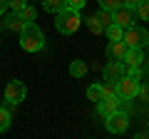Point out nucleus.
<instances>
[{
  "label": "nucleus",
  "mask_w": 149,
  "mask_h": 139,
  "mask_svg": "<svg viewBox=\"0 0 149 139\" xmlns=\"http://www.w3.org/2000/svg\"><path fill=\"white\" fill-rule=\"evenodd\" d=\"M20 47L25 52H37L45 47V35L35 22H25L20 30Z\"/></svg>",
  "instance_id": "1"
},
{
  "label": "nucleus",
  "mask_w": 149,
  "mask_h": 139,
  "mask_svg": "<svg viewBox=\"0 0 149 139\" xmlns=\"http://www.w3.org/2000/svg\"><path fill=\"white\" fill-rule=\"evenodd\" d=\"M55 27H57V32H62V35H72V32L80 30L82 20H80V10H72V8H62L60 13H55Z\"/></svg>",
  "instance_id": "2"
},
{
  "label": "nucleus",
  "mask_w": 149,
  "mask_h": 139,
  "mask_svg": "<svg viewBox=\"0 0 149 139\" xmlns=\"http://www.w3.org/2000/svg\"><path fill=\"white\" fill-rule=\"evenodd\" d=\"M124 45L127 47H144V45H149V32L144 30V27H124V35H122Z\"/></svg>",
  "instance_id": "3"
},
{
  "label": "nucleus",
  "mask_w": 149,
  "mask_h": 139,
  "mask_svg": "<svg viewBox=\"0 0 149 139\" xmlns=\"http://www.w3.org/2000/svg\"><path fill=\"white\" fill-rule=\"evenodd\" d=\"M104 127H107V132H112V134H124V132H127V127H129L127 112H124V109H117L114 114L104 117Z\"/></svg>",
  "instance_id": "4"
},
{
  "label": "nucleus",
  "mask_w": 149,
  "mask_h": 139,
  "mask_svg": "<svg viewBox=\"0 0 149 139\" xmlns=\"http://www.w3.org/2000/svg\"><path fill=\"white\" fill-rule=\"evenodd\" d=\"M137 92H139V80H134L129 75H122L117 80V97L119 99H134Z\"/></svg>",
  "instance_id": "5"
},
{
  "label": "nucleus",
  "mask_w": 149,
  "mask_h": 139,
  "mask_svg": "<svg viewBox=\"0 0 149 139\" xmlns=\"http://www.w3.org/2000/svg\"><path fill=\"white\" fill-rule=\"evenodd\" d=\"M117 109H122V99H119L117 95L102 97V99L97 102V114H100V117H109V114H114Z\"/></svg>",
  "instance_id": "6"
},
{
  "label": "nucleus",
  "mask_w": 149,
  "mask_h": 139,
  "mask_svg": "<svg viewBox=\"0 0 149 139\" xmlns=\"http://www.w3.org/2000/svg\"><path fill=\"white\" fill-rule=\"evenodd\" d=\"M25 82H20V80H13V82H8V87H5V99L10 102V104H20L22 99H25Z\"/></svg>",
  "instance_id": "7"
},
{
  "label": "nucleus",
  "mask_w": 149,
  "mask_h": 139,
  "mask_svg": "<svg viewBox=\"0 0 149 139\" xmlns=\"http://www.w3.org/2000/svg\"><path fill=\"white\" fill-rule=\"evenodd\" d=\"M134 20H137V15H134V10H129V8L122 5V8L114 10V25H119V27H132Z\"/></svg>",
  "instance_id": "8"
},
{
  "label": "nucleus",
  "mask_w": 149,
  "mask_h": 139,
  "mask_svg": "<svg viewBox=\"0 0 149 139\" xmlns=\"http://www.w3.org/2000/svg\"><path fill=\"white\" fill-rule=\"evenodd\" d=\"M107 55H109V60L124 62V55H127V45H124V40H114V42H109V47H107Z\"/></svg>",
  "instance_id": "9"
},
{
  "label": "nucleus",
  "mask_w": 149,
  "mask_h": 139,
  "mask_svg": "<svg viewBox=\"0 0 149 139\" xmlns=\"http://www.w3.org/2000/svg\"><path fill=\"white\" fill-rule=\"evenodd\" d=\"M122 75H124V62L112 60V62L104 65V77H107V80H119Z\"/></svg>",
  "instance_id": "10"
},
{
  "label": "nucleus",
  "mask_w": 149,
  "mask_h": 139,
  "mask_svg": "<svg viewBox=\"0 0 149 139\" xmlns=\"http://www.w3.org/2000/svg\"><path fill=\"white\" fill-rule=\"evenodd\" d=\"M144 62V52L142 47H127V55H124V65L132 67V65H142Z\"/></svg>",
  "instance_id": "11"
},
{
  "label": "nucleus",
  "mask_w": 149,
  "mask_h": 139,
  "mask_svg": "<svg viewBox=\"0 0 149 139\" xmlns=\"http://www.w3.org/2000/svg\"><path fill=\"white\" fill-rule=\"evenodd\" d=\"M87 70H90V67H87L85 60H74V62L70 65V75H72V77H85Z\"/></svg>",
  "instance_id": "12"
},
{
  "label": "nucleus",
  "mask_w": 149,
  "mask_h": 139,
  "mask_svg": "<svg viewBox=\"0 0 149 139\" xmlns=\"http://www.w3.org/2000/svg\"><path fill=\"white\" fill-rule=\"evenodd\" d=\"M17 15H20V20H22V22H35L37 10H35L32 5H27V3H25V5H22L20 10H17Z\"/></svg>",
  "instance_id": "13"
},
{
  "label": "nucleus",
  "mask_w": 149,
  "mask_h": 139,
  "mask_svg": "<svg viewBox=\"0 0 149 139\" xmlns=\"http://www.w3.org/2000/svg\"><path fill=\"white\" fill-rule=\"evenodd\" d=\"M134 15H137L139 20L149 22V0H139V3H137V8H134Z\"/></svg>",
  "instance_id": "14"
},
{
  "label": "nucleus",
  "mask_w": 149,
  "mask_h": 139,
  "mask_svg": "<svg viewBox=\"0 0 149 139\" xmlns=\"http://www.w3.org/2000/svg\"><path fill=\"white\" fill-rule=\"evenodd\" d=\"M5 22H8V30H13V32H20V30H22V25H25V22L20 20V15H17V13L8 15V17H5Z\"/></svg>",
  "instance_id": "15"
},
{
  "label": "nucleus",
  "mask_w": 149,
  "mask_h": 139,
  "mask_svg": "<svg viewBox=\"0 0 149 139\" xmlns=\"http://www.w3.org/2000/svg\"><path fill=\"white\" fill-rule=\"evenodd\" d=\"M104 30H107V38H109V42H114V40H122V35H124V27L114 25V22H112V25H107Z\"/></svg>",
  "instance_id": "16"
},
{
  "label": "nucleus",
  "mask_w": 149,
  "mask_h": 139,
  "mask_svg": "<svg viewBox=\"0 0 149 139\" xmlns=\"http://www.w3.org/2000/svg\"><path fill=\"white\" fill-rule=\"evenodd\" d=\"M97 20L102 22V27L112 25V22H114V10H107V8H102V10L97 13Z\"/></svg>",
  "instance_id": "17"
},
{
  "label": "nucleus",
  "mask_w": 149,
  "mask_h": 139,
  "mask_svg": "<svg viewBox=\"0 0 149 139\" xmlns=\"http://www.w3.org/2000/svg\"><path fill=\"white\" fill-rule=\"evenodd\" d=\"M102 97H109V95H117V80H104L102 82Z\"/></svg>",
  "instance_id": "18"
},
{
  "label": "nucleus",
  "mask_w": 149,
  "mask_h": 139,
  "mask_svg": "<svg viewBox=\"0 0 149 139\" xmlns=\"http://www.w3.org/2000/svg\"><path fill=\"white\" fill-rule=\"evenodd\" d=\"M65 5V0H45V13H60Z\"/></svg>",
  "instance_id": "19"
},
{
  "label": "nucleus",
  "mask_w": 149,
  "mask_h": 139,
  "mask_svg": "<svg viewBox=\"0 0 149 139\" xmlns=\"http://www.w3.org/2000/svg\"><path fill=\"white\" fill-rule=\"evenodd\" d=\"M87 99L90 102H100L102 99V87L100 85H90L87 87Z\"/></svg>",
  "instance_id": "20"
},
{
  "label": "nucleus",
  "mask_w": 149,
  "mask_h": 139,
  "mask_svg": "<svg viewBox=\"0 0 149 139\" xmlns=\"http://www.w3.org/2000/svg\"><path fill=\"white\" fill-rule=\"evenodd\" d=\"M87 27H90V30L95 32V35H100V32L104 30V27H102V22L97 20V15H92V17H87Z\"/></svg>",
  "instance_id": "21"
},
{
  "label": "nucleus",
  "mask_w": 149,
  "mask_h": 139,
  "mask_svg": "<svg viewBox=\"0 0 149 139\" xmlns=\"http://www.w3.org/2000/svg\"><path fill=\"white\" fill-rule=\"evenodd\" d=\"M10 127V112H5V107H0V132H5Z\"/></svg>",
  "instance_id": "22"
},
{
  "label": "nucleus",
  "mask_w": 149,
  "mask_h": 139,
  "mask_svg": "<svg viewBox=\"0 0 149 139\" xmlns=\"http://www.w3.org/2000/svg\"><path fill=\"white\" fill-rule=\"evenodd\" d=\"M100 5L107 8V10H117V8L124 5V0H100Z\"/></svg>",
  "instance_id": "23"
},
{
  "label": "nucleus",
  "mask_w": 149,
  "mask_h": 139,
  "mask_svg": "<svg viewBox=\"0 0 149 139\" xmlns=\"http://www.w3.org/2000/svg\"><path fill=\"white\" fill-rule=\"evenodd\" d=\"M65 5L72 8V10H82V8L87 5V0H65Z\"/></svg>",
  "instance_id": "24"
},
{
  "label": "nucleus",
  "mask_w": 149,
  "mask_h": 139,
  "mask_svg": "<svg viewBox=\"0 0 149 139\" xmlns=\"http://www.w3.org/2000/svg\"><path fill=\"white\" fill-rule=\"evenodd\" d=\"M5 3H8V8H10V10H15V13L25 5V0H5Z\"/></svg>",
  "instance_id": "25"
},
{
  "label": "nucleus",
  "mask_w": 149,
  "mask_h": 139,
  "mask_svg": "<svg viewBox=\"0 0 149 139\" xmlns=\"http://www.w3.org/2000/svg\"><path fill=\"white\" fill-rule=\"evenodd\" d=\"M139 97H142V102H147L149 104V87H139V92H137Z\"/></svg>",
  "instance_id": "26"
},
{
  "label": "nucleus",
  "mask_w": 149,
  "mask_h": 139,
  "mask_svg": "<svg viewBox=\"0 0 149 139\" xmlns=\"http://www.w3.org/2000/svg\"><path fill=\"white\" fill-rule=\"evenodd\" d=\"M137 3H139V0H124V8H129V10H134V8H137Z\"/></svg>",
  "instance_id": "27"
},
{
  "label": "nucleus",
  "mask_w": 149,
  "mask_h": 139,
  "mask_svg": "<svg viewBox=\"0 0 149 139\" xmlns=\"http://www.w3.org/2000/svg\"><path fill=\"white\" fill-rule=\"evenodd\" d=\"M137 137H149V122H147V129H142V132H137Z\"/></svg>",
  "instance_id": "28"
},
{
  "label": "nucleus",
  "mask_w": 149,
  "mask_h": 139,
  "mask_svg": "<svg viewBox=\"0 0 149 139\" xmlns=\"http://www.w3.org/2000/svg\"><path fill=\"white\" fill-rule=\"evenodd\" d=\"M5 8H8V3H5V0H0V15L5 13Z\"/></svg>",
  "instance_id": "29"
}]
</instances>
